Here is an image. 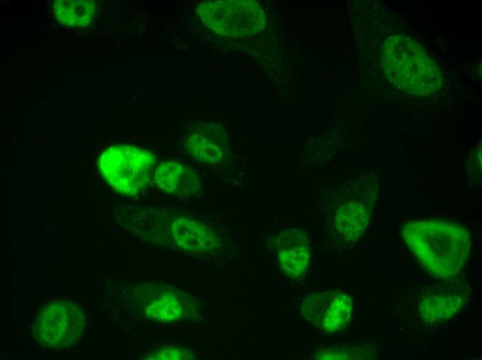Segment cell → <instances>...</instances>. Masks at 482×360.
<instances>
[{
	"mask_svg": "<svg viewBox=\"0 0 482 360\" xmlns=\"http://www.w3.org/2000/svg\"><path fill=\"white\" fill-rule=\"evenodd\" d=\"M277 251L280 268L285 275L297 278L306 271L310 260L307 242L294 244Z\"/></svg>",
	"mask_w": 482,
	"mask_h": 360,
	"instance_id": "4fadbf2b",
	"label": "cell"
},
{
	"mask_svg": "<svg viewBox=\"0 0 482 360\" xmlns=\"http://www.w3.org/2000/svg\"><path fill=\"white\" fill-rule=\"evenodd\" d=\"M172 233L179 246L191 252L203 251L212 242V236L204 225L186 217L174 222Z\"/></svg>",
	"mask_w": 482,
	"mask_h": 360,
	"instance_id": "30bf717a",
	"label": "cell"
},
{
	"mask_svg": "<svg viewBox=\"0 0 482 360\" xmlns=\"http://www.w3.org/2000/svg\"><path fill=\"white\" fill-rule=\"evenodd\" d=\"M84 323V315L79 306L68 300H53L39 309L33 334L42 345L64 348L78 340Z\"/></svg>",
	"mask_w": 482,
	"mask_h": 360,
	"instance_id": "5b68a950",
	"label": "cell"
},
{
	"mask_svg": "<svg viewBox=\"0 0 482 360\" xmlns=\"http://www.w3.org/2000/svg\"><path fill=\"white\" fill-rule=\"evenodd\" d=\"M368 347L341 346L321 350L316 355L319 359H368V353H372Z\"/></svg>",
	"mask_w": 482,
	"mask_h": 360,
	"instance_id": "9a60e30c",
	"label": "cell"
},
{
	"mask_svg": "<svg viewBox=\"0 0 482 360\" xmlns=\"http://www.w3.org/2000/svg\"><path fill=\"white\" fill-rule=\"evenodd\" d=\"M156 158L144 149L132 145H114L98 159L101 175L116 191L133 195L148 185Z\"/></svg>",
	"mask_w": 482,
	"mask_h": 360,
	"instance_id": "3957f363",
	"label": "cell"
},
{
	"mask_svg": "<svg viewBox=\"0 0 482 360\" xmlns=\"http://www.w3.org/2000/svg\"><path fill=\"white\" fill-rule=\"evenodd\" d=\"M198 15L210 29L231 37L253 35L265 25L260 5L249 0L208 1L197 7Z\"/></svg>",
	"mask_w": 482,
	"mask_h": 360,
	"instance_id": "277c9868",
	"label": "cell"
},
{
	"mask_svg": "<svg viewBox=\"0 0 482 360\" xmlns=\"http://www.w3.org/2000/svg\"><path fill=\"white\" fill-rule=\"evenodd\" d=\"M154 179L161 190L179 196L195 194L200 183L198 175L193 170L173 161L159 164L154 171Z\"/></svg>",
	"mask_w": 482,
	"mask_h": 360,
	"instance_id": "9c48e42d",
	"label": "cell"
},
{
	"mask_svg": "<svg viewBox=\"0 0 482 360\" xmlns=\"http://www.w3.org/2000/svg\"><path fill=\"white\" fill-rule=\"evenodd\" d=\"M352 301L341 291L310 294L301 303L304 318L318 330L332 333L343 330L350 321Z\"/></svg>",
	"mask_w": 482,
	"mask_h": 360,
	"instance_id": "8992f818",
	"label": "cell"
},
{
	"mask_svg": "<svg viewBox=\"0 0 482 360\" xmlns=\"http://www.w3.org/2000/svg\"><path fill=\"white\" fill-rule=\"evenodd\" d=\"M467 296L462 285H447L431 290L420 302V318L426 323L447 321L463 307Z\"/></svg>",
	"mask_w": 482,
	"mask_h": 360,
	"instance_id": "52a82bcc",
	"label": "cell"
},
{
	"mask_svg": "<svg viewBox=\"0 0 482 360\" xmlns=\"http://www.w3.org/2000/svg\"><path fill=\"white\" fill-rule=\"evenodd\" d=\"M370 213L362 204L348 202L340 207L335 217V226L339 233L346 239L360 235L369 220Z\"/></svg>",
	"mask_w": 482,
	"mask_h": 360,
	"instance_id": "8fae6325",
	"label": "cell"
},
{
	"mask_svg": "<svg viewBox=\"0 0 482 360\" xmlns=\"http://www.w3.org/2000/svg\"><path fill=\"white\" fill-rule=\"evenodd\" d=\"M402 237L420 264L440 278L456 276L465 267L470 251V236L457 223L443 219L408 222Z\"/></svg>",
	"mask_w": 482,
	"mask_h": 360,
	"instance_id": "6da1fadb",
	"label": "cell"
},
{
	"mask_svg": "<svg viewBox=\"0 0 482 360\" xmlns=\"http://www.w3.org/2000/svg\"><path fill=\"white\" fill-rule=\"evenodd\" d=\"M188 153L198 161L206 163L219 162L227 152L225 132L215 123L194 125L184 140Z\"/></svg>",
	"mask_w": 482,
	"mask_h": 360,
	"instance_id": "ba28073f",
	"label": "cell"
},
{
	"mask_svg": "<svg viewBox=\"0 0 482 360\" xmlns=\"http://www.w3.org/2000/svg\"><path fill=\"white\" fill-rule=\"evenodd\" d=\"M184 355L176 349H164L160 352H157L152 357L156 359H181Z\"/></svg>",
	"mask_w": 482,
	"mask_h": 360,
	"instance_id": "2e32d148",
	"label": "cell"
},
{
	"mask_svg": "<svg viewBox=\"0 0 482 360\" xmlns=\"http://www.w3.org/2000/svg\"><path fill=\"white\" fill-rule=\"evenodd\" d=\"M181 308L177 295L173 291H166L149 303L146 313L151 318L174 321L179 318Z\"/></svg>",
	"mask_w": 482,
	"mask_h": 360,
	"instance_id": "5bb4252c",
	"label": "cell"
},
{
	"mask_svg": "<svg viewBox=\"0 0 482 360\" xmlns=\"http://www.w3.org/2000/svg\"><path fill=\"white\" fill-rule=\"evenodd\" d=\"M54 13L62 24L84 26L89 24L94 12L91 0H57L54 1Z\"/></svg>",
	"mask_w": 482,
	"mask_h": 360,
	"instance_id": "7c38bea8",
	"label": "cell"
},
{
	"mask_svg": "<svg viewBox=\"0 0 482 360\" xmlns=\"http://www.w3.org/2000/svg\"><path fill=\"white\" fill-rule=\"evenodd\" d=\"M383 69L393 85L413 95H430L441 83L440 71L434 60L422 46L405 35H395L386 41Z\"/></svg>",
	"mask_w": 482,
	"mask_h": 360,
	"instance_id": "7a4b0ae2",
	"label": "cell"
}]
</instances>
